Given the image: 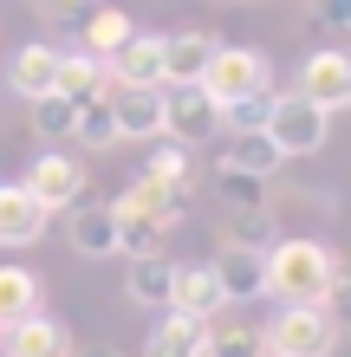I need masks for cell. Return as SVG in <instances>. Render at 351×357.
Here are the masks:
<instances>
[{
    "instance_id": "22",
    "label": "cell",
    "mask_w": 351,
    "mask_h": 357,
    "mask_svg": "<svg viewBox=\"0 0 351 357\" xmlns=\"http://www.w3.org/2000/svg\"><path fill=\"white\" fill-rule=\"evenodd\" d=\"M39 299H46V286H39V273H33V266H13V260L0 266V331L20 325V319H33Z\"/></svg>"
},
{
    "instance_id": "17",
    "label": "cell",
    "mask_w": 351,
    "mask_h": 357,
    "mask_svg": "<svg viewBox=\"0 0 351 357\" xmlns=\"http://www.w3.org/2000/svg\"><path fill=\"white\" fill-rule=\"evenodd\" d=\"M209 351V319H189V312H163L143 338V357H202Z\"/></svg>"
},
{
    "instance_id": "6",
    "label": "cell",
    "mask_w": 351,
    "mask_h": 357,
    "mask_svg": "<svg viewBox=\"0 0 351 357\" xmlns=\"http://www.w3.org/2000/svg\"><path fill=\"white\" fill-rule=\"evenodd\" d=\"M215 130H221V104L202 85H163V137L170 143L195 150V143H209Z\"/></svg>"
},
{
    "instance_id": "7",
    "label": "cell",
    "mask_w": 351,
    "mask_h": 357,
    "mask_svg": "<svg viewBox=\"0 0 351 357\" xmlns=\"http://www.w3.org/2000/svg\"><path fill=\"white\" fill-rule=\"evenodd\" d=\"M20 188H27L46 215H59V208H72L78 195H85V162L66 156V150H39L27 162V176H20Z\"/></svg>"
},
{
    "instance_id": "20",
    "label": "cell",
    "mask_w": 351,
    "mask_h": 357,
    "mask_svg": "<svg viewBox=\"0 0 351 357\" xmlns=\"http://www.w3.org/2000/svg\"><path fill=\"white\" fill-rule=\"evenodd\" d=\"M52 91L59 98H72V104H85V98H105L111 91V78H105V59L98 52H59V78H52Z\"/></svg>"
},
{
    "instance_id": "8",
    "label": "cell",
    "mask_w": 351,
    "mask_h": 357,
    "mask_svg": "<svg viewBox=\"0 0 351 357\" xmlns=\"http://www.w3.org/2000/svg\"><path fill=\"white\" fill-rule=\"evenodd\" d=\"M293 91H299V98H313L325 117L351 111V52H338V46L306 52V66H299V85H293Z\"/></svg>"
},
{
    "instance_id": "3",
    "label": "cell",
    "mask_w": 351,
    "mask_h": 357,
    "mask_svg": "<svg viewBox=\"0 0 351 357\" xmlns=\"http://www.w3.org/2000/svg\"><path fill=\"white\" fill-rule=\"evenodd\" d=\"M267 357H332L338 351V319L325 305H280L260 325Z\"/></svg>"
},
{
    "instance_id": "10",
    "label": "cell",
    "mask_w": 351,
    "mask_h": 357,
    "mask_svg": "<svg viewBox=\"0 0 351 357\" xmlns=\"http://www.w3.org/2000/svg\"><path fill=\"white\" fill-rule=\"evenodd\" d=\"M221 39L202 33V26H182V33H163V85H202Z\"/></svg>"
},
{
    "instance_id": "15",
    "label": "cell",
    "mask_w": 351,
    "mask_h": 357,
    "mask_svg": "<svg viewBox=\"0 0 351 357\" xmlns=\"http://www.w3.org/2000/svg\"><path fill=\"white\" fill-rule=\"evenodd\" d=\"M280 241V215L274 202H241L221 215V247H241V254H267Z\"/></svg>"
},
{
    "instance_id": "26",
    "label": "cell",
    "mask_w": 351,
    "mask_h": 357,
    "mask_svg": "<svg viewBox=\"0 0 351 357\" xmlns=\"http://www.w3.org/2000/svg\"><path fill=\"white\" fill-rule=\"evenodd\" d=\"M72 143H78V150H117V123H111V104L105 98H85V104H78Z\"/></svg>"
},
{
    "instance_id": "16",
    "label": "cell",
    "mask_w": 351,
    "mask_h": 357,
    "mask_svg": "<svg viewBox=\"0 0 351 357\" xmlns=\"http://www.w3.org/2000/svg\"><path fill=\"white\" fill-rule=\"evenodd\" d=\"M170 312H189V319H221L228 312V299H221V286H215V266L209 260H195V266H176V286H170Z\"/></svg>"
},
{
    "instance_id": "12",
    "label": "cell",
    "mask_w": 351,
    "mask_h": 357,
    "mask_svg": "<svg viewBox=\"0 0 351 357\" xmlns=\"http://www.w3.org/2000/svg\"><path fill=\"white\" fill-rule=\"evenodd\" d=\"M66 241H72V254H85V260L117 254V215H111V202H72L66 208Z\"/></svg>"
},
{
    "instance_id": "2",
    "label": "cell",
    "mask_w": 351,
    "mask_h": 357,
    "mask_svg": "<svg viewBox=\"0 0 351 357\" xmlns=\"http://www.w3.org/2000/svg\"><path fill=\"white\" fill-rule=\"evenodd\" d=\"M111 215H117V254H156L163 247V234L189 215V195H176V188H163V182H150V176H137L124 195L111 202Z\"/></svg>"
},
{
    "instance_id": "25",
    "label": "cell",
    "mask_w": 351,
    "mask_h": 357,
    "mask_svg": "<svg viewBox=\"0 0 351 357\" xmlns=\"http://www.w3.org/2000/svg\"><path fill=\"white\" fill-rule=\"evenodd\" d=\"M130 33H137V26H130V13H117V7H105V0H98V7L85 13V39H78V46L98 52V59H111Z\"/></svg>"
},
{
    "instance_id": "13",
    "label": "cell",
    "mask_w": 351,
    "mask_h": 357,
    "mask_svg": "<svg viewBox=\"0 0 351 357\" xmlns=\"http://www.w3.org/2000/svg\"><path fill=\"white\" fill-rule=\"evenodd\" d=\"M209 266H215V286H221V299H228V305H254V299H267V254L221 247Z\"/></svg>"
},
{
    "instance_id": "5",
    "label": "cell",
    "mask_w": 351,
    "mask_h": 357,
    "mask_svg": "<svg viewBox=\"0 0 351 357\" xmlns=\"http://www.w3.org/2000/svg\"><path fill=\"white\" fill-rule=\"evenodd\" d=\"M202 91L215 104H234V98H254V91H274V66L247 46H215L209 72H202Z\"/></svg>"
},
{
    "instance_id": "27",
    "label": "cell",
    "mask_w": 351,
    "mask_h": 357,
    "mask_svg": "<svg viewBox=\"0 0 351 357\" xmlns=\"http://www.w3.org/2000/svg\"><path fill=\"white\" fill-rule=\"evenodd\" d=\"M267 117H274V91L221 104V130H228V137H267Z\"/></svg>"
},
{
    "instance_id": "33",
    "label": "cell",
    "mask_w": 351,
    "mask_h": 357,
    "mask_svg": "<svg viewBox=\"0 0 351 357\" xmlns=\"http://www.w3.org/2000/svg\"><path fill=\"white\" fill-rule=\"evenodd\" d=\"M72 357H124L117 344H105V338H98V344H72Z\"/></svg>"
},
{
    "instance_id": "19",
    "label": "cell",
    "mask_w": 351,
    "mask_h": 357,
    "mask_svg": "<svg viewBox=\"0 0 351 357\" xmlns=\"http://www.w3.org/2000/svg\"><path fill=\"white\" fill-rule=\"evenodd\" d=\"M170 286H176V260L170 254H137L130 273H124V299L143 305V312H170Z\"/></svg>"
},
{
    "instance_id": "9",
    "label": "cell",
    "mask_w": 351,
    "mask_h": 357,
    "mask_svg": "<svg viewBox=\"0 0 351 357\" xmlns=\"http://www.w3.org/2000/svg\"><path fill=\"white\" fill-rule=\"evenodd\" d=\"M105 78H111V91H156L163 85V33H143L137 26L105 59Z\"/></svg>"
},
{
    "instance_id": "29",
    "label": "cell",
    "mask_w": 351,
    "mask_h": 357,
    "mask_svg": "<svg viewBox=\"0 0 351 357\" xmlns=\"http://www.w3.org/2000/svg\"><path fill=\"white\" fill-rule=\"evenodd\" d=\"M27 111H33V130L46 137V143H66V137H72V117H78V104H72V98L46 91V98H33Z\"/></svg>"
},
{
    "instance_id": "14",
    "label": "cell",
    "mask_w": 351,
    "mask_h": 357,
    "mask_svg": "<svg viewBox=\"0 0 351 357\" xmlns=\"http://www.w3.org/2000/svg\"><path fill=\"white\" fill-rule=\"evenodd\" d=\"M0 338H7L0 357H72V331H66V319H52V312H33V319L7 325Z\"/></svg>"
},
{
    "instance_id": "31",
    "label": "cell",
    "mask_w": 351,
    "mask_h": 357,
    "mask_svg": "<svg viewBox=\"0 0 351 357\" xmlns=\"http://www.w3.org/2000/svg\"><path fill=\"white\" fill-rule=\"evenodd\" d=\"M325 312H332V319H338V312H351V266L338 260V273H332V292H325Z\"/></svg>"
},
{
    "instance_id": "32",
    "label": "cell",
    "mask_w": 351,
    "mask_h": 357,
    "mask_svg": "<svg viewBox=\"0 0 351 357\" xmlns=\"http://www.w3.org/2000/svg\"><path fill=\"white\" fill-rule=\"evenodd\" d=\"M91 7H98V0H46V13L59 20V26H66V20H85Z\"/></svg>"
},
{
    "instance_id": "1",
    "label": "cell",
    "mask_w": 351,
    "mask_h": 357,
    "mask_svg": "<svg viewBox=\"0 0 351 357\" xmlns=\"http://www.w3.org/2000/svg\"><path fill=\"white\" fill-rule=\"evenodd\" d=\"M332 273H338V247L325 241H274L267 247V299L280 305H325V292H332Z\"/></svg>"
},
{
    "instance_id": "21",
    "label": "cell",
    "mask_w": 351,
    "mask_h": 357,
    "mask_svg": "<svg viewBox=\"0 0 351 357\" xmlns=\"http://www.w3.org/2000/svg\"><path fill=\"white\" fill-rule=\"evenodd\" d=\"M52 78H59V46H46V39H39V46H20L13 52V66H7V85L20 91V98H46L52 91Z\"/></svg>"
},
{
    "instance_id": "30",
    "label": "cell",
    "mask_w": 351,
    "mask_h": 357,
    "mask_svg": "<svg viewBox=\"0 0 351 357\" xmlns=\"http://www.w3.org/2000/svg\"><path fill=\"white\" fill-rule=\"evenodd\" d=\"M313 20L325 33H351V0H313Z\"/></svg>"
},
{
    "instance_id": "24",
    "label": "cell",
    "mask_w": 351,
    "mask_h": 357,
    "mask_svg": "<svg viewBox=\"0 0 351 357\" xmlns=\"http://www.w3.org/2000/svg\"><path fill=\"white\" fill-rule=\"evenodd\" d=\"M143 176L163 182V188H176V195H189V188H195V162H189V150H182V143L156 137L150 156H143Z\"/></svg>"
},
{
    "instance_id": "28",
    "label": "cell",
    "mask_w": 351,
    "mask_h": 357,
    "mask_svg": "<svg viewBox=\"0 0 351 357\" xmlns=\"http://www.w3.org/2000/svg\"><path fill=\"white\" fill-rule=\"evenodd\" d=\"M202 357H267V338H260V325H209Z\"/></svg>"
},
{
    "instance_id": "18",
    "label": "cell",
    "mask_w": 351,
    "mask_h": 357,
    "mask_svg": "<svg viewBox=\"0 0 351 357\" xmlns=\"http://www.w3.org/2000/svg\"><path fill=\"white\" fill-rule=\"evenodd\" d=\"M46 208H39L20 182H0V247H33L39 234H46Z\"/></svg>"
},
{
    "instance_id": "4",
    "label": "cell",
    "mask_w": 351,
    "mask_h": 357,
    "mask_svg": "<svg viewBox=\"0 0 351 357\" xmlns=\"http://www.w3.org/2000/svg\"><path fill=\"white\" fill-rule=\"evenodd\" d=\"M325 137H332V117L319 111L313 98L299 91H274V117H267V143L280 156H319Z\"/></svg>"
},
{
    "instance_id": "11",
    "label": "cell",
    "mask_w": 351,
    "mask_h": 357,
    "mask_svg": "<svg viewBox=\"0 0 351 357\" xmlns=\"http://www.w3.org/2000/svg\"><path fill=\"white\" fill-rule=\"evenodd\" d=\"M117 143H156L163 137V85L156 91H105Z\"/></svg>"
},
{
    "instance_id": "23",
    "label": "cell",
    "mask_w": 351,
    "mask_h": 357,
    "mask_svg": "<svg viewBox=\"0 0 351 357\" xmlns=\"http://www.w3.org/2000/svg\"><path fill=\"white\" fill-rule=\"evenodd\" d=\"M280 162H286V156H280L267 137H234V150H221L215 169H228V176H254V182H274V176H280Z\"/></svg>"
}]
</instances>
